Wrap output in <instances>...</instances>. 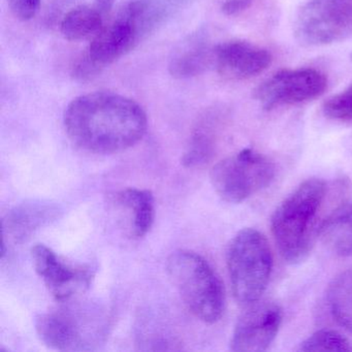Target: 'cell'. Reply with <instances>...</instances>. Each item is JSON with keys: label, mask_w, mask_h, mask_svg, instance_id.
I'll use <instances>...</instances> for the list:
<instances>
[{"label": "cell", "mask_w": 352, "mask_h": 352, "mask_svg": "<svg viewBox=\"0 0 352 352\" xmlns=\"http://www.w3.org/2000/svg\"><path fill=\"white\" fill-rule=\"evenodd\" d=\"M69 140L89 153H119L139 143L148 127L144 109L131 98L109 91L78 96L63 116Z\"/></svg>", "instance_id": "1"}, {"label": "cell", "mask_w": 352, "mask_h": 352, "mask_svg": "<svg viewBox=\"0 0 352 352\" xmlns=\"http://www.w3.org/2000/svg\"><path fill=\"white\" fill-rule=\"evenodd\" d=\"M327 192L324 181L308 179L276 208L271 219L272 234L286 263L296 265L308 257L315 234H318L317 219Z\"/></svg>", "instance_id": "2"}, {"label": "cell", "mask_w": 352, "mask_h": 352, "mask_svg": "<svg viewBox=\"0 0 352 352\" xmlns=\"http://www.w3.org/2000/svg\"><path fill=\"white\" fill-rule=\"evenodd\" d=\"M166 274L189 311L199 320L213 324L226 308L221 280L213 267L193 251L178 250L166 261Z\"/></svg>", "instance_id": "3"}, {"label": "cell", "mask_w": 352, "mask_h": 352, "mask_svg": "<svg viewBox=\"0 0 352 352\" xmlns=\"http://www.w3.org/2000/svg\"><path fill=\"white\" fill-rule=\"evenodd\" d=\"M232 294L243 307L261 300L273 271V255L267 239L254 228L240 230L226 253Z\"/></svg>", "instance_id": "4"}, {"label": "cell", "mask_w": 352, "mask_h": 352, "mask_svg": "<svg viewBox=\"0 0 352 352\" xmlns=\"http://www.w3.org/2000/svg\"><path fill=\"white\" fill-rule=\"evenodd\" d=\"M275 174V166L269 158L246 148L216 164L211 170V182L220 199L240 204L269 187Z\"/></svg>", "instance_id": "5"}, {"label": "cell", "mask_w": 352, "mask_h": 352, "mask_svg": "<svg viewBox=\"0 0 352 352\" xmlns=\"http://www.w3.org/2000/svg\"><path fill=\"white\" fill-rule=\"evenodd\" d=\"M156 18L155 8L148 0H133L94 36L87 52L104 69L131 52Z\"/></svg>", "instance_id": "6"}, {"label": "cell", "mask_w": 352, "mask_h": 352, "mask_svg": "<svg viewBox=\"0 0 352 352\" xmlns=\"http://www.w3.org/2000/svg\"><path fill=\"white\" fill-rule=\"evenodd\" d=\"M294 34L306 46H323L352 36V0H310L298 11Z\"/></svg>", "instance_id": "7"}, {"label": "cell", "mask_w": 352, "mask_h": 352, "mask_svg": "<svg viewBox=\"0 0 352 352\" xmlns=\"http://www.w3.org/2000/svg\"><path fill=\"white\" fill-rule=\"evenodd\" d=\"M327 88L324 74L314 69H283L263 81L254 91L265 110L300 104L318 98Z\"/></svg>", "instance_id": "8"}, {"label": "cell", "mask_w": 352, "mask_h": 352, "mask_svg": "<svg viewBox=\"0 0 352 352\" xmlns=\"http://www.w3.org/2000/svg\"><path fill=\"white\" fill-rule=\"evenodd\" d=\"M32 257L36 274L57 302H69L87 289L94 279L91 267L67 263L46 245H36Z\"/></svg>", "instance_id": "9"}, {"label": "cell", "mask_w": 352, "mask_h": 352, "mask_svg": "<svg viewBox=\"0 0 352 352\" xmlns=\"http://www.w3.org/2000/svg\"><path fill=\"white\" fill-rule=\"evenodd\" d=\"M87 314L71 309L43 313L36 320L40 339L53 349L61 351L86 349L98 335L96 322Z\"/></svg>", "instance_id": "10"}, {"label": "cell", "mask_w": 352, "mask_h": 352, "mask_svg": "<svg viewBox=\"0 0 352 352\" xmlns=\"http://www.w3.org/2000/svg\"><path fill=\"white\" fill-rule=\"evenodd\" d=\"M236 321L230 341L236 352H263L272 345L281 327L283 312L273 300H257Z\"/></svg>", "instance_id": "11"}, {"label": "cell", "mask_w": 352, "mask_h": 352, "mask_svg": "<svg viewBox=\"0 0 352 352\" xmlns=\"http://www.w3.org/2000/svg\"><path fill=\"white\" fill-rule=\"evenodd\" d=\"M272 54L246 41H228L214 46V67L228 79L245 80L263 73L271 65Z\"/></svg>", "instance_id": "12"}, {"label": "cell", "mask_w": 352, "mask_h": 352, "mask_svg": "<svg viewBox=\"0 0 352 352\" xmlns=\"http://www.w3.org/2000/svg\"><path fill=\"white\" fill-rule=\"evenodd\" d=\"M114 204L124 215L129 236L143 238L151 230L155 217L154 197L145 189L126 188L116 193Z\"/></svg>", "instance_id": "13"}, {"label": "cell", "mask_w": 352, "mask_h": 352, "mask_svg": "<svg viewBox=\"0 0 352 352\" xmlns=\"http://www.w3.org/2000/svg\"><path fill=\"white\" fill-rule=\"evenodd\" d=\"M214 65V47L197 38L177 51L168 63V73L176 79L197 77Z\"/></svg>", "instance_id": "14"}, {"label": "cell", "mask_w": 352, "mask_h": 352, "mask_svg": "<svg viewBox=\"0 0 352 352\" xmlns=\"http://www.w3.org/2000/svg\"><path fill=\"white\" fill-rule=\"evenodd\" d=\"M318 236L333 254L352 255V204L333 211L320 224Z\"/></svg>", "instance_id": "15"}, {"label": "cell", "mask_w": 352, "mask_h": 352, "mask_svg": "<svg viewBox=\"0 0 352 352\" xmlns=\"http://www.w3.org/2000/svg\"><path fill=\"white\" fill-rule=\"evenodd\" d=\"M55 210L51 206L44 204H26L16 208L8 215L3 221V232L15 241H23L30 236L32 232L51 219Z\"/></svg>", "instance_id": "16"}, {"label": "cell", "mask_w": 352, "mask_h": 352, "mask_svg": "<svg viewBox=\"0 0 352 352\" xmlns=\"http://www.w3.org/2000/svg\"><path fill=\"white\" fill-rule=\"evenodd\" d=\"M104 28L100 10L80 6L65 14L60 24V32L67 41L85 40L94 36Z\"/></svg>", "instance_id": "17"}, {"label": "cell", "mask_w": 352, "mask_h": 352, "mask_svg": "<svg viewBox=\"0 0 352 352\" xmlns=\"http://www.w3.org/2000/svg\"><path fill=\"white\" fill-rule=\"evenodd\" d=\"M327 305L335 320L352 333V271L340 274L327 289Z\"/></svg>", "instance_id": "18"}, {"label": "cell", "mask_w": 352, "mask_h": 352, "mask_svg": "<svg viewBox=\"0 0 352 352\" xmlns=\"http://www.w3.org/2000/svg\"><path fill=\"white\" fill-rule=\"evenodd\" d=\"M298 351H352V345L345 337L331 329H320L298 345Z\"/></svg>", "instance_id": "19"}, {"label": "cell", "mask_w": 352, "mask_h": 352, "mask_svg": "<svg viewBox=\"0 0 352 352\" xmlns=\"http://www.w3.org/2000/svg\"><path fill=\"white\" fill-rule=\"evenodd\" d=\"M214 141L210 129L199 127L193 135L190 147L183 157V164L186 166H197L206 164L213 154Z\"/></svg>", "instance_id": "20"}, {"label": "cell", "mask_w": 352, "mask_h": 352, "mask_svg": "<svg viewBox=\"0 0 352 352\" xmlns=\"http://www.w3.org/2000/svg\"><path fill=\"white\" fill-rule=\"evenodd\" d=\"M322 110L327 118L344 122L352 121V84L340 94L327 98Z\"/></svg>", "instance_id": "21"}, {"label": "cell", "mask_w": 352, "mask_h": 352, "mask_svg": "<svg viewBox=\"0 0 352 352\" xmlns=\"http://www.w3.org/2000/svg\"><path fill=\"white\" fill-rule=\"evenodd\" d=\"M104 67L98 65L96 60L91 58L89 53L86 51L77 61L73 67V77L78 81L87 82L94 80L102 73Z\"/></svg>", "instance_id": "22"}, {"label": "cell", "mask_w": 352, "mask_h": 352, "mask_svg": "<svg viewBox=\"0 0 352 352\" xmlns=\"http://www.w3.org/2000/svg\"><path fill=\"white\" fill-rule=\"evenodd\" d=\"M42 0H9L11 13L20 21H30L36 17Z\"/></svg>", "instance_id": "23"}, {"label": "cell", "mask_w": 352, "mask_h": 352, "mask_svg": "<svg viewBox=\"0 0 352 352\" xmlns=\"http://www.w3.org/2000/svg\"><path fill=\"white\" fill-rule=\"evenodd\" d=\"M252 3L253 0H224L221 11L226 16L239 15L249 9Z\"/></svg>", "instance_id": "24"}, {"label": "cell", "mask_w": 352, "mask_h": 352, "mask_svg": "<svg viewBox=\"0 0 352 352\" xmlns=\"http://www.w3.org/2000/svg\"><path fill=\"white\" fill-rule=\"evenodd\" d=\"M115 0H96V9L100 10L102 14L108 13L112 9Z\"/></svg>", "instance_id": "25"}]
</instances>
